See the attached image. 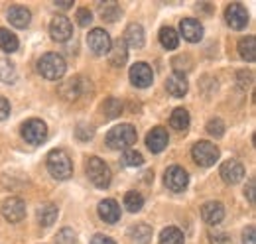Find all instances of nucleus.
<instances>
[{
	"label": "nucleus",
	"instance_id": "obj_1",
	"mask_svg": "<svg viewBox=\"0 0 256 244\" xmlns=\"http://www.w3.org/2000/svg\"><path fill=\"white\" fill-rule=\"evenodd\" d=\"M136 128L132 124H118L108 130L106 134V144L112 150H130L136 144Z\"/></svg>",
	"mask_w": 256,
	"mask_h": 244
},
{
	"label": "nucleus",
	"instance_id": "obj_2",
	"mask_svg": "<svg viewBox=\"0 0 256 244\" xmlns=\"http://www.w3.org/2000/svg\"><path fill=\"white\" fill-rule=\"evenodd\" d=\"M48 170L50 174L60 180V182H65L73 176V164H71V158L67 156L65 150H52L48 154Z\"/></svg>",
	"mask_w": 256,
	"mask_h": 244
},
{
	"label": "nucleus",
	"instance_id": "obj_3",
	"mask_svg": "<svg viewBox=\"0 0 256 244\" xmlns=\"http://www.w3.org/2000/svg\"><path fill=\"white\" fill-rule=\"evenodd\" d=\"M65 60L58 54H46L42 56V60L38 61V71L42 73V77H46L48 81H58L65 75Z\"/></svg>",
	"mask_w": 256,
	"mask_h": 244
},
{
	"label": "nucleus",
	"instance_id": "obj_4",
	"mask_svg": "<svg viewBox=\"0 0 256 244\" xmlns=\"http://www.w3.org/2000/svg\"><path fill=\"white\" fill-rule=\"evenodd\" d=\"M85 172H87V178L91 180V183H93L95 187L104 189V187L110 185V180H112L110 170H108V166H106L100 158H96V156L89 158V160H87V166H85Z\"/></svg>",
	"mask_w": 256,
	"mask_h": 244
},
{
	"label": "nucleus",
	"instance_id": "obj_5",
	"mask_svg": "<svg viewBox=\"0 0 256 244\" xmlns=\"http://www.w3.org/2000/svg\"><path fill=\"white\" fill-rule=\"evenodd\" d=\"M192 156L197 166H201V168H211V166H215V162L219 160L221 152H219V148H217L215 144H211V142H207V140H199V142H195V146H193Z\"/></svg>",
	"mask_w": 256,
	"mask_h": 244
},
{
	"label": "nucleus",
	"instance_id": "obj_6",
	"mask_svg": "<svg viewBox=\"0 0 256 244\" xmlns=\"http://www.w3.org/2000/svg\"><path fill=\"white\" fill-rule=\"evenodd\" d=\"M22 136H24V140L28 144L38 146V144L46 142V138H48V126H46V122L40 120V118H30V120H26L22 124Z\"/></svg>",
	"mask_w": 256,
	"mask_h": 244
},
{
	"label": "nucleus",
	"instance_id": "obj_7",
	"mask_svg": "<svg viewBox=\"0 0 256 244\" xmlns=\"http://www.w3.org/2000/svg\"><path fill=\"white\" fill-rule=\"evenodd\" d=\"M130 81H132V85L134 87H138V89H146V87H150L152 85V81H154V73H152V67L148 65V63H144V61H138V63H134L132 67H130Z\"/></svg>",
	"mask_w": 256,
	"mask_h": 244
},
{
	"label": "nucleus",
	"instance_id": "obj_8",
	"mask_svg": "<svg viewBox=\"0 0 256 244\" xmlns=\"http://www.w3.org/2000/svg\"><path fill=\"white\" fill-rule=\"evenodd\" d=\"M164 182H166V185H168L170 191H174V193H182V191L188 187V183H190V176H188V172H186L184 168H180V166H172V168H168Z\"/></svg>",
	"mask_w": 256,
	"mask_h": 244
},
{
	"label": "nucleus",
	"instance_id": "obj_9",
	"mask_svg": "<svg viewBox=\"0 0 256 244\" xmlns=\"http://www.w3.org/2000/svg\"><path fill=\"white\" fill-rule=\"evenodd\" d=\"M224 18H226V24L232 28V30H242L246 24H248V12L242 4L238 2H232L226 6L224 10Z\"/></svg>",
	"mask_w": 256,
	"mask_h": 244
},
{
	"label": "nucleus",
	"instance_id": "obj_10",
	"mask_svg": "<svg viewBox=\"0 0 256 244\" xmlns=\"http://www.w3.org/2000/svg\"><path fill=\"white\" fill-rule=\"evenodd\" d=\"M87 44H89V50L95 54V56H106L112 42H110V36L100 28H95V30L89 32L87 36Z\"/></svg>",
	"mask_w": 256,
	"mask_h": 244
},
{
	"label": "nucleus",
	"instance_id": "obj_11",
	"mask_svg": "<svg viewBox=\"0 0 256 244\" xmlns=\"http://www.w3.org/2000/svg\"><path fill=\"white\" fill-rule=\"evenodd\" d=\"M2 216L8 222H20L26 216V203L18 197H8L2 203Z\"/></svg>",
	"mask_w": 256,
	"mask_h": 244
},
{
	"label": "nucleus",
	"instance_id": "obj_12",
	"mask_svg": "<svg viewBox=\"0 0 256 244\" xmlns=\"http://www.w3.org/2000/svg\"><path fill=\"white\" fill-rule=\"evenodd\" d=\"M219 174H221L223 182L234 185V183H238L244 178V166L240 162H236V160H226V162H223Z\"/></svg>",
	"mask_w": 256,
	"mask_h": 244
},
{
	"label": "nucleus",
	"instance_id": "obj_13",
	"mask_svg": "<svg viewBox=\"0 0 256 244\" xmlns=\"http://www.w3.org/2000/svg\"><path fill=\"white\" fill-rule=\"evenodd\" d=\"M50 34L56 42H67L73 36V26L67 16H56L50 24Z\"/></svg>",
	"mask_w": 256,
	"mask_h": 244
},
{
	"label": "nucleus",
	"instance_id": "obj_14",
	"mask_svg": "<svg viewBox=\"0 0 256 244\" xmlns=\"http://www.w3.org/2000/svg\"><path fill=\"white\" fill-rule=\"evenodd\" d=\"M168 142H170V136H168L166 128H162V126L152 128V130L148 132V136H146V146H148V150L152 154L164 152L166 146H168Z\"/></svg>",
	"mask_w": 256,
	"mask_h": 244
},
{
	"label": "nucleus",
	"instance_id": "obj_15",
	"mask_svg": "<svg viewBox=\"0 0 256 244\" xmlns=\"http://www.w3.org/2000/svg\"><path fill=\"white\" fill-rule=\"evenodd\" d=\"M96 211H98V216H100L104 222H108V224H114V222L120 220V205H118L114 199H104V201H100L98 207H96Z\"/></svg>",
	"mask_w": 256,
	"mask_h": 244
},
{
	"label": "nucleus",
	"instance_id": "obj_16",
	"mask_svg": "<svg viewBox=\"0 0 256 244\" xmlns=\"http://www.w3.org/2000/svg\"><path fill=\"white\" fill-rule=\"evenodd\" d=\"M201 218H203L207 224H219L224 218L223 203H219V201H207V203L201 207Z\"/></svg>",
	"mask_w": 256,
	"mask_h": 244
},
{
	"label": "nucleus",
	"instance_id": "obj_17",
	"mask_svg": "<svg viewBox=\"0 0 256 244\" xmlns=\"http://www.w3.org/2000/svg\"><path fill=\"white\" fill-rule=\"evenodd\" d=\"M180 30L184 34V38H186L188 42H192V44L201 42V38H203V26H201V22L195 20V18H184L182 24H180Z\"/></svg>",
	"mask_w": 256,
	"mask_h": 244
},
{
	"label": "nucleus",
	"instance_id": "obj_18",
	"mask_svg": "<svg viewBox=\"0 0 256 244\" xmlns=\"http://www.w3.org/2000/svg\"><path fill=\"white\" fill-rule=\"evenodd\" d=\"M166 89H168V92H170L172 96L182 98V96L188 92V89H190L186 75H184V73H174V75H170L168 81H166Z\"/></svg>",
	"mask_w": 256,
	"mask_h": 244
},
{
	"label": "nucleus",
	"instance_id": "obj_19",
	"mask_svg": "<svg viewBox=\"0 0 256 244\" xmlns=\"http://www.w3.org/2000/svg\"><path fill=\"white\" fill-rule=\"evenodd\" d=\"M32 20V14L26 6H10L8 10V22L14 26V28H28Z\"/></svg>",
	"mask_w": 256,
	"mask_h": 244
},
{
	"label": "nucleus",
	"instance_id": "obj_20",
	"mask_svg": "<svg viewBox=\"0 0 256 244\" xmlns=\"http://www.w3.org/2000/svg\"><path fill=\"white\" fill-rule=\"evenodd\" d=\"M144 28L140 26V24H136V22H132V24H128L126 30H124V44L130 46V48H134V50H140L142 46H144Z\"/></svg>",
	"mask_w": 256,
	"mask_h": 244
},
{
	"label": "nucleus",
	"instance_id": "obj_21",
	"mask_svg": "<svg viewBox=\"0 0 256 244\" xmlns=\"http://www.w3.org/2000/svg\"><path fill=\"white\" fill-rule=\"evenodd\" d=\"M108 61H110V65L112 67H122L128 60V50H126V44L122 42V40H116L112 46H110V50H108Z\"/></svg>",
	"mask_w": 256,
	"mask_h": 244
},
{
	"label": "nucleus",
	"instance_id": "obj_22",
	"mask_svg": "<svg viewBox=\"0 0 256 244\" xmlns=\"http://www.w3.org/2000/svg\"><path fill=\"white\" fill-rule=\"evenodd\" d=\"M58 218V207L54 203H46L38 209V220L42 226H52Z\"/></svg>",
	"mask_w": 256,
	"mask_h": 244
},
{
	"label": "nucleus",
	"instance_id": "obj_23",
	"mask_svg": "<svg viewBox=\"0 0 256 244\" xmlns=\"http://www.w3.org/2000/svg\"><path fill=\"white\" fill-rule=\"evenodd\" d=\"M238 54L240 58L246 61H254L256 60V38L254 36H246L238 42Z\"/></svg>",
	"mask_w": 256,
	"mask_h": 244
},
{
	"label": "nucleus",
	"instance_id": "obj_24",
	"mask_svg": "<svg viewBox=\"0 0 256 244\" xmlns=\"http://www.w3.org/2000/svg\"><path fill=\"white\" fill-rule=\"evenodd\" d=\"M170 124L178 132H186L190 128V112L186 108H176L172 112V116H170Z\"/></svg>",
	"mask_w": 256,
	"mask_h": 244
},
{
	"label": "nucleus",
	"instance_id": "obj_25",
	"mask_svg": "<svg viewBox=\"0 0 256 244\" xmlns=\"http://www.w3.org/2000/svg\"><path fill=\"white\" fill-rule=\"evenodd\" d=\"M130 238L134 244H148L152 240V228L148 224H136L130 228Z\"/></svg>",
	"mask_w": 256,
	"mask_h": 244
},
{
	"label": "nucleus",
	"instance_id": "obj_26",
	"mask_svg": "<svg viewBox=\"0 0 256 244\" xmlns=\"http://www.w3.org/2000/svg\"><path fill=\"white\" fill-rule=\"evenodd\" d=\"M0 50L6 54H14L18 50V38L6 28H0Z\"/></svg>",
	"mask_w": 256,
	"mask_h": 244
},
{
	"label": "nucleus",
	"instance_id": "obj_27",
	"mask_svg": "<svg viewBox=\"0 0 256 244\" xmlns=\"http://www.w3.org/2000/svg\"><path fill=\"white\" fill-rule=\"evenodd\" d=\"M184 232L178 228V226H168L164 228L160 234V244H184Z\"/></svg>",
	"mask_w": 256,
	"mask_h": 244
},
{
	"label": "nucleus",
	"instance_id": "obj_28",
	"mask_svg": "<svg viewBox=\"0 0 256 244\" xmlns=\"http://www.w3.org/2000/svg\"><path fill=\"white\" fill-rule=\"evenodd\" d=\"M160 44L166 50H176V48L180 46V34L174 30V28H162Z\"/></svg>",
	"mask_w": 256,
	"mask_h": 244
},
{
	"label": "nucleus",
	"instance_id": "obj_29",
	"mask_svg": "<svg viewBox=\"0 0 256 244\" xmlns=\"http://www.w3.org/2000/svg\"><path fill=\"white\" fill-rule=\"evenodd\" d=\"M100 110H102L104 118H114V116H118V114L122 112V102H120L118 98L110 96V98H106V100L102 102Z\"/></svg>",
	"mask_w": 256,
	"mask_h": 244
},
{
	"label": "nucleus",
	"instance_id": "obj_30",
	"mask_svg": "<svg viewBox=\"0 0 256 244\" xmlns=\"http://www.w3.org/2000/svg\"><path fill=\"white\" fill-rule=\"evenodd\" d=\"M124 207L130 213H138L144 207V197L138 191H128L126 195H124Z\"/></svg>",
	"mask_w": 256,
	"mask_h": 244
},
{
	"label": "nucleus",
	"instance_id": "obj_31",
	"mask_svg": "<svg viewBox=\"0 0 256 244\" xmlns=\"http://www.w3.org/2000/svg\"><path fill=\"white\" fill-rule=\"evenodd\" d=\"M0 79L4 83H14L16 81V69H14V63L6 60H0Z\"/></svg>",
	"mask_w": 256,
	"mask_h": 244
},
{
	"label": "nucleus",
	"instance_id": "obj_32",
	"mask_svg": "<svg viewBox=\"0 0 256 244\" xmlns=\"http://www.w3.org/2000/svg\"><path fill=\"white\" fill-rule=\"evenodd\" d=\"M122 164L128 166V168H138V166L144 164V158H142V154L136 152V150H124V154H122Z\"/></svg>",
	"mask_w": 256,
	"mask_h": 244
},
{
	"label": "nucleus",
	"instance_id": "obj_33",
	"mask_svg": "<svg viewBox=\"0 0 256 244\" xmlns=\"http://www.w3.org/2000/svg\"><path fill=\"white\" fill-rule=\"evenodd\" d=\"M100 14H102V20H108V22H114V20L118 18V14H120V10H118V6H116L114 2H108V4H104V6H100Z\"/></svg>",
	"mask_w": 256,
	"mask_h": 244
},
{
	"label": "nucleus",
	"instance_id": "obj_34",
	"mask_svg": "<svg viewBox=\"0 0 256 244\" xmlns=\"http://www.w3.org/2000/svg\"><path fill=\"white\" fill-rule=\"evenodd\" d=\"M207 132L211 136H215V138H221L224 134V122L221 118H211L207 122Z\"/></svg>",
	"mask_w": 256,
	"mask_h": 244
},
{
	"label": "nucleus",
	"instance_id": "obj_35",
	"mask_svg": "<svg viewBox=\"0 0 256 244\" xmlns=\"http://www.w3.org/2000/svg\"><path fill=\"white\" fill-rule=\"evenodd\" d=\"M56 242L58 244H75L77 242V234L71 230V228H62L56 236Z\"/></svg>",
	"mask_w": 256,
	"mask_h": 244
},
{
	"label": "nucleus",
	"instance_id": "obj_36",
	"mask_svg": "<svg viewBox=\"0 0 256 244\" xmlns=\"http://www.w3.org/2000/svg\"><path fill=\"white\" fill-rule=\"evenodd\" d=\"M75 18H77V24L83 26V28H87V26L93 22V14H91L89 8H79L77 14H75Z\"/></svg>",
	"mask_w": 256,
	"mask_h": 244
},
{
	"label": "nucleus",
	"instance_id": "obj_37",
	"mask_svg": "<svg viewBox=\"0 0 256 244\" xmlns=\"http://www.w3.org/2000/svg\"><path fill=\"white\" fill-rule=\"evenodd\" d=\"M75 134H77V138L79 140H89V138H93V134H95V130L91 128V126H79L77 130H75Z\"/></svg>",
	"mask_w": 256,
	"mask_h": 244
},
{
	"label": "nucleus",
	"instance_id": "obj_38",
	"mask_svg": "<svg viewBox=\"0 0 256 244\" xmlns=\"http://www.w3.org/2000/svg\"><path fill=\"white\" fill-rule=\"evenodd\" d=\"M242 242L244 244H256V232H254V226H246L244 232H242Z\"/></svg>",
	"mask_w": 256,
	"mask_h": 244
},
{
	"label": "nucleus",
	"instance_id": "obj_39",
	"mask_svg": "<svg viewBox=\"0 0 256 244\" xmlns=\"http://www.w3.org/2000/svg\"><path fill=\"white\" fill-rule=\"evenodd\" d=\"M8 116H10V102L4 96H0V120H6Z\"/></svg>",
	"mask_w": 256,
	"mask_h": 244
},
{
	"label": "nucleus",
	"instance_id": "obj_40",
	"mask_svg": "<svg viewBox=\"0 0 256 244\" xmlns=\"http://www.w3.org/2000/svg\"><path fill=\"white\" fill-rule=\"evenodd\" d=\"M209 242L211 244H228V236L224 232H219V234H209Z\"/></svg>",
	"mask_w": 256,
	"mask_h": 244
},
{
	"label": "nucleus",
	"instance_id": "obj_41",
	"mask_svg": "<svg viewBox=\"0 0 256 244\" xmlns=\"http://www.w3.org/2000/svg\"><path fill=\"white\" fill-rule=\"evenodd\" d=\"M91 244H116L112 238H108V236H104V234H95L93 238H91Z\"/></svg>",
	"mask_w": 256,
	"mask_h": 244
},
{
	"label": "nucleus",
	"instance_id": "obj_42",
	"mask_svg": "<svg viewBox=\"0 0 256 244\" xmlns=\"http://www.w3.org/2000/svg\"><path fill=\"white\" fill-rule=\"evenodd\" d=\"M246 195H248V201L250 203H254V178H250L248 180V187H246V191H244Z\"/></svg>",
	"mask_w": 256,
	"mask_h": 244
},
{
	"label": "nucleus",
	"instance_id": "obj_43",
	"mask_svg": "<svg viewBox=\"0 0 256 244\" xmlns=\"http://www.w3.org/2000/svg\"><path fill=\"white\" fill-rule=\"evenodd\" d=\"M60 8H64V10H67V8H71L73 4H71V0H60V2H56Z\"/></svg>",
	"mask_w": 256,
	"mask_h": 244
}]
</instances>
